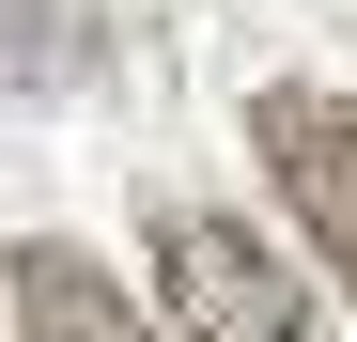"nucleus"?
Masks as SVG:
<instances>
[{"mask_svg": "<svg viewBox=\"0 0 357 342\" xmlns=\"http://www.w3.org/2000/svg\"><path fill=\"white\" fill-rule=\"evenodd\" d=\"M0 296H16V342H155V327L125 311V280H109L93 249H63V234H16Z\"/></svg>", "mask_w": 357, "mask_h": 342, "instance_id": "20e7f679", "label": "nucleus"}, {"mask_svg": "<svg viewBox=\"0 0 357 342\" xmlns=\"http://www.w3.org/2000/svg\"><path fill=\"white\" fill-rule=\"evenodd\" d=\"M249 156L280 171V202L311 218L326 280H357V109L311 94V78H264V94H249Z\"/></svg>", "mask_w": 357, "mask_h": 342, "instance_id": "f03ea898", "label": "nucleus"}, {"mask_svg": "<svg viewBox=\"0 0 357 342\" xmlns=\"http://www.w3.org/2000/svg\"><path fill=\"white\" fill-rule=\"evenodd\" d=\"M155 296H171L187 342H311V280H295L249 218H218V202L155 218Z\"/></svg>", "mask_w": 357, "mask_h": 342, "instance_id": "f257e3e1", "label": "nucleus"}, {"mask_svg": "<svg viewBox=\"0 0 357 342\" xmlns=\"http://www.w3.org/2000/svg\"><path fill=\"white\" fill-rule=\"evenodd\" d=\"M109 63H125V0H0V109L93 94Z\"/></svg>", "mask_w": 357, "mask_h": 342, "instance_id": "7ed1b4c3", "label": "nucleus"}]
</instances>
